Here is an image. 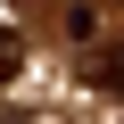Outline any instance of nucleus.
<instances>
[{"mask_svg": "<svg viewBox=\"0 0 124 124\" xmlns=\"http://www.w3.org/2000/svg\"><path fill=\"white\" fill-rule=\"evenodd\" d=\"M17 66H25V33H17L8 17H0V91L17 83Z\"/></svg>", "mask_w": 124, "mask_h": 124, "instance_id": "f257e3e1", "label": "nucleus"}, {"mask_svg": "<svg viewBox=\"0 0 124 124\" xmlns=\"http://www.w3.org/2000/svg\"><path fill=\"white\" fill-rule=\"evenodd\" d=\"M0 124H33V116H0Z\"/></svg>", "mask_w": 124, "mask_h": 124, "instance_id": "f03ea898", "label": "nucleus"}]
</instances>
